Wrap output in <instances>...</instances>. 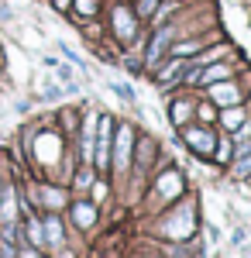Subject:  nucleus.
<instances>
[{"label":"nucleus","instance_id":"1","mask_svg":"<svg viewBox=\"0 0 251 258\" xmlns=\"http://www.w3.org/2000/svg\"><path fill=\"white\" fill-rule=\"evenodd\" d=\"M131 145H135V131H131L128 124L117 127V145H114V169L117 172L128 169V162H131Z\"/></svg>","mask_w":251,"mask_h":258},{"label":"nucleus","instance_id":"2","mask_svg":"<svg viewBox=\"0 0 251 258\" xmlns=\"http://www.w3.org/2000/svg\"><path fill=\"white\" fill-rule=\"evenodd\" d=\"M97 124H100V135H97V145H93V162L103 169L107 159H110V131H114V124H110V117H100Z\"/></svg>","mask_w":251,"mask_h":258},{"label":"nucleus","instance_id":"3","mask_svg":"<svg viewBox=\"0 0 251 258\" xmlns=\"http://www.w3.org/2000/svg\"><path fill=\"white\" fill-rule=\"evenodd\" d=\"M169 41H172V28H158V35H155L152 45H148V55H145V62H148V66H155V62L162 59V52L169 48Z\"/></svg>","mask_w":251,"mask_h":258},{"label":"nucleus","instance_id":"4","mask_svg":"<svg viewBox=\"0 0 251 258\" xmlns=\"http://www.w3.org/2000/svg\"><path fill=\"white\" fill-rule=\"evenodd\" d=\"M186 145H190L193 152L210 155V152H213V135H210V131H196V127H190V131H186Z\"/></svg>","mask_w":251,"mask_h":258},{"label":"nucleus","instance_id":"5","mask_svg":"<svg viewBox=\"0 0 251 258\" xmlns=\"http://www.w3.org/2000/svg\"><path fill=\"white\" fill-rule=\"evenodd\" d=\"M93 127H97V117L90 114L86 124H83V159L86 162H93V145H97V131Z\"/></svg>","mask_w":251,"mask_h":258},{"label":"nucleus","instance_id":"6","mask_svg":"<svg viewBox=\"0 0 251 258\" xmlns=\"http://www.w3.org/2000/svg\"><path fill=\"white\" fill-rule=\"evenodd\" d=\"M114 24H117V35H120V38H131V35H135V21H131V14H128L124 7L114 11Z\"/></svg>","mask_w":251,"mask_h":258},{"label":"nucleus","instance_id":"7","mask_svg":"<svg viewBox=\"0 0 251 258\" xmlns=\"http://www.w3.org/2000/svg\"><path fill=\"white\" fill-rule=\"evenodd\" d=\"M45 244L62 248V224H58V217H48V220H45Z\"/></svg>","mask_w":251,"mask_h":258},{"label":"nucleus","instance_id":"8","mask_svg":"<svg viewBox=\"0 0 251 258\" xmlns=\"http://www.w3.org/2000/svg\"><path fill=\"white\" fill-rule=\"evenodd\" d=\"M190 80H200V83H217V80H227V66H210L207 73H193Z\"/></svg>","mask_w":251,"mask_h":258},{"label":"nucleus","instance_id":"9","mask_svg":"<svg viewBox=\"0 0 251 258\" xmlns=\"http://www.w3.org/2000/svg\"><path fill=\"white\" fill-rule=\"evenodd\" d=\"M73 214H76V224H79V227H90V224L97 220V210H93L90 203H76V207H73Z\"/></svg>","mask_w":251,"mask_h":258},{"label":"nucleus","instance_id":"10","mask_svg":"<svg viewBox=\"0 0 251 258\" xmlns=\"http://www.w3.org/2000/svg\"><path fill=\"white\" fill-rule=\"evenodd\" d=\"M0 220L4 224H14V189L7 186V193H4V207H0Z\"/></svg>","mask_w":251,"mask_h":258},{"label":"nucleus","instance_id":"11","mask_svg":"<svg viewBox=\"0 0 251 258\" xmlns=\"http://www.w3.org/2000/svg\"><path fill=\"white\" fill-rule=\"evenodd\" d=\"M213 100H220V103H237V90H234L231 83H227V86H213Z\"/></svg>","mask_w":251,"mask_h":258},{"label":"nucleus","instance_id":"12","mask_svg":"<svg viewBox=\"0 0 251 258\" xmlns=\"http://www.w3.org/2000/svg\"><path fill=\"white\" fill-rule=\"evenodd\" d=\"M179 73H182V59H175L172 66H165V69L158 73V80H162V83H169V80H175Z\"/></svg>","mask_w":251,"mask_h":258},{"label":"nucleus","instance_id":"13","mask_svg":"<svg viewBox=\"0 0 251 258\" xmlns=\"http://www.w3.org/2000/svg\"><path fill=\"white\" fill-rule=\"evenodd\" d=\"M158 189L169 197V193H179V176H162V182H158Z\"/></svg>","mask_w":251,"mask_h":258},{"label":"nucleus","instance_id":"14","mask_svg":"<svg viewBox=\"0 0 251 258\" xmlns=\"http://www.w3.org/2000/svg\"><path fill=\"white\" fill-rule=\"evenodd\" d=\"M196 48H200V41H186V45H175L172 55H175V59H182V55H190V52H196Z\"/></svg>","mask_w":251,"mask_h":258},{"label":"nucleus","instance_id":"15","mask_svg":"<svg viewBox=\"0 0 251 258\" xmlns=\"http://www.w3.org/2000/svg\"><path fill=\"white\" fill-rule=\"evenodd\" d=\"M241 120H244L241 110H227V114H224V124H227V127H241Z\"/></svg>","mask_w":251,"mask_h":258},{"label":"nucleus","instance_id":"16","mask_svg":"<svg viewBox=\"0 0 251 258\" xmlns=\"http://www.w3.org/2000/svg\"><path fill=\"white\" fill-rule=\"evenodd\" d=\"M48 66H55L58 80H66V83H73V80H76V76H73V69H69V66H58V62H52V59H48Z\"/></svg>","mask_w":251,"mask_h":258},{"label":"nucleus","instance_id":"17","mask_svg":"<svg viewBox=\"0 0 251 258\" xmlns=\"http://www.w3.org/2000/svg\"><path fill=\"white\" fill-rule=\"evenodd\" d=\"M28 238L35 241V244H41V238H45V231H41V224H35V220L28 224Z\"/></svg>","mask_w":251,"mask_h":258},{"label":"nucleus","instance_id":"18","mask_svg":"<svg viewBox=\"0 0 251 258\" xmlns=\"http://www.w3.org/2000/svg\"><path fill=\"white\" fill-rule=\"evenodd\" d=\"M155 4H158V0H141V4H138V14H141V18H148V14L155 11Z\"/></svg>","mask_w":251,"mask_h":258},{"label":"nucleus","instance_id":"19","mask_svg":"<svg viewBox=\"0 0 251 258\" xmlns=\"http://www.w3.org/2000/svg\"><path fill=\"white\" fill-rule=\"evenodd\" d=\"M76 7L83 14H93V11H97V0H76Z\"/></svg>","mask_w":251,"mask_h":258},{"label":"nucleus","instance_id":"20","mask_svg":"<svg viewBox=\"0 0 251 258\" xmlns=\"http://www.w3.org/2000/svg\"><path fill=\"white\" fill-rule=\"evenodd\" d=\"M90 182H93V176H90V172H79V179H76V186H79V189H86Z\"/></svg>","mask_w":251,"mask_h":258},{"label":"nucleus","instance_id":"21","mask_svg":"<svg viewBox=\"0 0 251 258\" xmlns=\"http://www.w3.org/2000/svg\"><path fill=\"white\" fill-rule=\"evenodd\" d=\"M237 172H241V176H248V172H251V152H248V155H244V162L237 165Z\"/></svg>","mask_w":251,"mask_h":258},{"label":"nucleus","instance_id":"22","mask_svg":"<svg viewBox=\"0 0 251 258\" xmlns=\"http://www.w3.org/2000/svg\"><path fill=\"white\" fill-rule=\"evenodd\" d=\"M45 200H48V203H62V197H58L55 189H45Z\"/></svg>","mask_w":251,"mask_h":258},{"label":"nucleus","instance_id":"23","mask_svg":"<svg viewBox=\"0 0 251 258\" xmlns=\"http://www.w3.org/2000/svg\"><path fill=\"white\" fill-rule=\"evenodd\" d=\"M55 7H58V11H66V7H69V0H55Z\"/></svg>","mask_w":251,"mask_h":258}]
</instances>
